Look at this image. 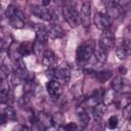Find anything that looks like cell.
Listing matches in <instances>:
<instances>
[{
	"label": "cell",
	"mask_w": 131,
	"mask_h": 131,
	"mask_svg": "<svg viewBox=\"0 0 131 131\" xmlns=\"http://www.w3.org/2000/svg\"><path fill=\"white\" fill-rule=\"evenodd\" d=\"M80 15V21L81 24L85 27L88 28L90 27L91 20H90V15H91V3L89 1H84L81 5V9L79 12Z\"/></svg>",
	"instance_id": "obj_7"
},
{
	"label": "cell",
	"mask_w": 131,
	"mask_h": 131,
	"mask_svg": "<svg viewBox=\"0 0 131 131\" xmlns=\"http://www.w3.org/2000/svg\"><path fill=\"white\" fill-rule=\"evenodd\" d=\"M62 129L63 131H77L78 129V126L76 123L74 122H70V123H67L62 126Z\"/></svg>",
	"instance_id": "obj_31"
},
{
	"label": "cell",
	"mask_w": 131,
	"mask_h": 131,
	"mask_svg": "<svg viewBox=\"0 0 131 131\" xmlns=\"http://www.w3.org/2000/svg\"><path fill=\"white\" fill-rule=\"evenodd\" d=\"M118 125H119L118 117L112 116V117L108 118V120H107V127H108V129L114 130V129H116V128L118 127Z\"/></svg>",
	"instance_id": "obj_29"
},
{
	"label": "cell",
	"mask_w": 131,
	"mask_h": 131,
	"mask_svg": "<svg viewBox=\"0 0 131 131\" xmlns=\"http://www.w3.org/2000/svg\"><path fill=\"white\" fill-rule=\"evenodd\" d=\"M130 51H131V39L123 38L116 49V54H117L118 58L121 60L125 59Z\"/></svg>",
	"instance_id": "obj_9"
},
{
	"label": "cell",
	"mask_w": 131,
	"mask_h": 131,
	"mask_svg": "<svg viewBox=\"0 0 131 131\" xmlns=\"http://www.w3.org/2000/svg\"><path fill=\"white\" fill-rule=\"evenodd\" d=\"M77 114H78V120H79L81 129L86 128V127L89 125V122H90V117H89V115L85 112V110H84L82 106H80V107L77 110Z\"/></svg>",
	"instance_id": "obj_19"
},
{
	"label": "cell",
	"mask_w": 131,
	"mask_h": 131,
	"mask_svg": "<svg viewBox=\"0 0 131 131\" xmlns=\"http://www.w3.org/2000/svg\"><path fill=\"white\" fill-rule=\"evenodd\" d=\"M31 12L37 16L38 18H41L45 21H50L53 17V13L49 8H46L42 5H32L31 6Z\"/></svg>",
	"instance_id": "obj_5"
},
{
	"label": "cell",
	"mask_w": 131,
	"mask_h": 131,
	"mask_svg": "<svg viewBox=\"0 0 131 131\" xmlns=\"http://www.w3.org/2000/svg\"><path fill=\"white\" fill-rule=\"evenodd\" d=\"M37 117H38V122H39L45 129L50 128V127L53 126L52 116H49L48 114L41 112V113H39V114L37 115Z\"/></svg>",
	"instance_id": "obj_20"
},
{
	"label": "cell",
	"mask_w": 131,
	"mask_h": 131,
	"mask_svg": "<svg viewBox=\"0 0 131 131\" xmlns=\"http://www.w3.org/2000/svg\"><path fill=\"white\" fill-rule=\"evenodd\" d=\"M10 69L6 66V64H2L1 66V70H0V77H1V81H5L6 78H8L10 76Z\"/></svg>",
	"instance_id": "obj_28"
},
{
	"label": "cell",
	"mask_w": 131,
	"mask_h": 131,
	"mask_svg": "<svg viewBox=\"0 0 131 131\" xmlns=\"http://www.w3.org/2000/svg\"><path fill=\"white\" fill-rule=\"evenodd\" d=\"M3 114L6 116L8 121H15L16 120V113H15L14 108L11 107V106H6L4 108V113Z\"/></svg>",
	"instance_id": "obj_27"
},
{
	"label": "cell",
	"mask_w": 131,
	"mask_h": 131,
	"mask_svg": "<svg viewBox=\"0 0 131 131\" xmlns=\"http://www.w3.org/2000/svg\"><path fill=\"white\" fill-rule=\"evenodd\" d=\"M17 51H18V53L21 56H28V55H30L32 53V51H33V43H31V42H23L18 46Z\"/></svg>",
	"instance_id": "obj_23"
},
{
	"label": "cell",
	"mask_w": 131,
	"mask_h": 131,
	"mask_svg": "<svg viewBox=\"0 0 131 131\" xmlns=\"http://www.w3.org/2000/svg\"><path fill=\"white\" fill-rule=\"evenodd\" d=\"M114 103L116 104L117 108L123 110L128 104L131 103V92H125V93H119L118 96H116Z\"/></svg>",
	"instance_id": "obj_13"
},
{
	"label": "cell",
	"mask_w": 131,
	"mask_h": 131,
	"mask_svg": "<svg viewBox=\"0 0 131 131\" xmlns=\"http://www.w3.org/2000/svg\"><path fill=\"white\" fill-rule=\"evenodd\" d=\"M113 76V72L111 70H102L99 72H95L94 77L96 78V80L100 83H104L106 81H108Z\"/></svg>",
	"instance_id": "obj_22"
},
{
	"label": "cell",
	"mask_w": 131,
	"mask_h": 131,
	"mask_svg": "<svg viewBox=\"0 0 131 131\" xmlns=\"http://www.w3.org/2000/svg\"><path fill=\"white\" fill-rule=\"evenodd\" d=\"M7 121H8V120H7L6 116H5L4 114H2V115H1V124H3V125H4V124H5Z\"/></svg>",
	"instance_id": "obj_35"
},
{
	"label": "cell",
	"mask_w": 131,
	"mask_h": 131,
	"mask_svg": "<svg viewBox=\"0 0 131 131\" xmlns=\"http://www.w3.org/2000/svg\"><path fill=\"white\" fill-rule=\"evenodd\" d=\"M62 15H63V18L66 19V21L72 28L78 27L81 23L79 12L75 8V6H73L72 4H66L62 7Z\"/></svg>",
	"instance_id": "obj_3"
},
{
	"label": "cell",
	"mask_w": 131,
	"mask_h": 131,
	"mask_svg": "<svg viewBox=\"0 0 131 131\" xmlns=\"http://www.w3.org/2000/svg\"><path fill=\"white\" fill-rule=\"evenodd\" d=\"M12 42H13V39H12L11 35H9V34L4 35L2 37V39H1V48H2V51H5L8 48H10Z\"/></svg>",
	"instance_id": "obj_26"
},
{
	"label": "cell",
	"mask_w": 131,
	"mask_h": 131,
	"mask_svg": "<svg viewBox=\"0 0 131 131\" xmlns=\"http://www.w3.org/2000/svg\"><path fill=\"white\" fill-rule=\"evenodd\" d=\"M98 43H99L105 50L112 49V48L115 46V44H116V37H115L114 32H113L112 30L102 31Z\"/></svg>",
	"instance_id": "obj_6"
},
{
	"label": "cell",
	"mask_w": 131,
	"mask_h": 131,
	"mask_svg": "<svg viewBox=\"0 0 131 131\" xmlns=\"http://www.w3.org/2000/svg\"><path fill=\"white\" fill-rule=\"evenodd\" d=\"M123 117L127 120H131V103L123 108Z\"/></svg>",
	"instance_id": "obj_32"
},
{
	"label": "cell",
	"mask_w": 131,
	"mask_h": 131,
	"mask_svg": "<svg viewBox=\"0 0 131 131\" xmlns=\"http://www.w3.org/2000/svg\"><path fill=\"white\" fill-rule=\"evenodd\" d=\"M9 90H10L9 83L6 81H2L1 87H0V101H1V103H5L8 101Z\"/></svg>",
	"instance_id": "obj_21"
},
{
	"label": "cell",
	"mask_w": 131,
	"mask_h": 131,
	"mask_svg": "<svg viewBox=\"0 0 131 131\" xmlns=\"http://www.w3.org/2000/svg\"><path fill=\"white\" fill-rule=\"evenodd\" d=\"M13 131H33L29 126L27 125H19L17 128H15Z\"/></svg>",
	"instance_id": "obj_33"
},
{
	"label": "cell",
	"mask_w": 131,
	"mask_h": 131,
	"mask_svg": "<svg viewBox=\"0 0 131 131\" xmlns=\"http://www.w3.org/2000/svg\"><path fill=\"white\" fill-rule=\"evenodd\" d=\"M46 90L49 95L53 97H58L62 93V85L56 80H49L46 83Z\"/></svg>",
	"instance_id": "obj_12"
},
{
	"label": "cell",
	"mask_w": 131,
	"mask_h": 131,
	"mask_svg": "<svg viewBox=\"0 0 131 131\" xmlns=\"http://www.w3.org/2000/svg\"><path fill=\"white\" fill-rule=\"evenodd\" d=\"M46 73L50 80H56L61 85L67 84L71 79V68L68 64H61L57 68H49Z\"/></svg>",
	"instance_id": "obj_1"
},
{
	"label": "cell",
	"mask_w": 131,
	"mask_h": 131,
	"mask_svg": "<svg viewBox=\"0 0 131 131\" xmlns=\"http://www.w3.org/2000/svg\"><path fill=\"white\" fill-rule=\"evenodd\" d=\"M47 31H48V36L51 39H58L63 37L64 35L63 29L57 24H50L47 27Z\"/></svg>",
	"instance_id": "obj_15"
},
{
	"label": "cell",
	"mask_w": 131,
	"mask_h": 131,
	"mask_svg": "<svg viewBox=\"0 0 131 131\" xmlns=\"http://www.w3.org/2000/svg\"><path fill=\"white\" fill-rule=\"evenodd\" d=\"M25 19H26L25 13L18 7H16L14 14L8 17V23H9V26L14 29H21L25 26Z\"/></svg>",
	"instance_id": "obj_8"
},
{
	"label": "cell",
	"mask_w": 131,
	"mask_h": 131,
	"mask_svg": "<svg viewBox=\"0 0 131 131\" xmlns=\"http://www.w3.org/2000/svg\"><path fill=\"white\" fill-rule=\"evenodd\" d=\"M115 98H116V92L113 90V89H108L105 91L104 93V96H103V103L108 105L111 103H114L115 101Z\"/></svg>",
	"instance_id": "obj_25"
},
{
	"label": "cell",
	"mask_w": 131,
	"mask_h": 131,
	"mask_svg": "<svg viewBox=\"0 0 131 131\" xmlns=\"http://www.w3.org/2000/svg\"><path fill=\"white\" fill-rule=\"evenodd\" d=\"M129 131H131V130H129Z\"/></svg>",
	"instance_id": "obj_38"
},
{
	"label": "cell",
	"mask_w": 131,
	"mask_h": 131,
	"mask_svg": "<svg viewBox=\"0 0 131 131\" xmlns=\"http://www.w3.org/2000/svg\"><path fill=\"white\" fill-rule=\"evenodd\" d=\"M93 21H94V25L96 26V28H98L101 31L111 30V27H112V18L106 13H103V12H100V11L96 12L94 14Z\"/></svg>",
	"instance_id": "obj_4"
},
{
	"label": "cell",
	"mask_w": 131,
	"mask_h": 131,
	"mask_svg": "<svg viewBox=\"0 0 131 131\" xmlns=\"http://www.w3.org/2000/svg\"><path fill=\"white\" fill-rule=\"evenodd\" d=\"M52 121H53V126H55V127L61 126V124H62V117H61V115L58 114V113L54 114L52 116Z\"/></svg>",
	"instance_id": "obj_30"
},
{
	"label": "cell",
	"mask_w": 131,
	"mask_h": 131,
	"mask_svg": "<svg viewBox=\"0 0 131 131\" xmlns=\"http://www.w3.org/2000/svg\"><path fill=\"white\" fill-rule=\"evenodd\" d=\"M34 30H35V33H36V40L40 41V42H43V43H46L49 36H48V31H47V28L41 24H36L34 26Z\"/></svg>",
	"instance_id": "obj_14"
},
{
	"label": "cell",
	"mask_w": 131,
	"mask_h": 131,
	"mask_svg": "<svg viewBox=\"0 0 131 131\" xmlns=\"http://www.w3.org/2000/svg\"><path fill=\"white\" fill-rule=\"evenodd\" d=\"M106 110H107V105L104 104L103 102H99V103L95 104L93 110H92V114H93V117H94L95 121L101 120L102 117L105 115Z\"/></svg>",
	"instance_id": "obj_17"
},
{
	"label": "cell",
	"mask_w": 131,
	"mask_h": 131,
	"mask_svg": "<svg viewBox=\"0 0 131 131\" xmlns=\"http://www.w3.org/2000/svg\"><path fill=\"white\" fill-rule=\"evenodd\" d=\"M55 54L51 49H46L45 52L42 55V63L48 68H52V66L55 63Z\"/></svg>",
	"instance_id": "obj_18"
},
{
	"label": "cell",
	"mask_w": 131,
	"mask_h": 131,
	"mask_svg": "<svg viewBox=\"0 0 131 131\" xmlns=\"http://www.w3.org/2000/svg\"><path fill=\"white\" fill-rule=\"evenodd\" d=\"M112 89L116 92V93H125V92H130V86L128 84V82L126 80H124L121 76L115 77L112 81L111 84Z\"/></svg>",
	"instance_id": "obj_11"
},
{
	"label": "cell",
	"mask_w": 131,
	"mask_h": 131,
	"mask_svg": "<svg viewBox=\"0 0 131 131\" xmlns=\"http://www.w3.org/2000/svg\"><path fill=\"white\" fill-rule=\"evenodd\" d=\"M89 131H94V130H89Z\"/></svg>",
	"instance_id": "obj_37"
},
{
	"label": "cell",
	"mask_w": 131,
	"mask_h": 131,
	"mask_svg": "<svg viewBox=\"0 0 131 131\" xmlns=\"http://www.w3.org/2000/svg\"><path fill=\"white\" fill-rule=\"evenodd\" d=\"M45 50H46L45 49V43L40 42V41L35 39V41L33 42V52L36 54V56L40 57L41 55H43Z\"/></svg>",
	"instance_id": "obj_24"
},
{
	"label": "cell",
	"mask_w": 131,
	"mask_h": 131,
	"mask_svg": "<svg viewBox=\"0 0 131 131\" xmlns=\"http://www.w3.org/2000/svg\"><path fill=\"white\" fill-rule=\"evenodd\" d=\"M93 55L95 56L96 60L98 62H100V63H104L107 60V50H105L99 43L98 44H95Z\"/></svg>",
	"instance_id": "obj_16"
},
{
	"label": "cell",
	"mask_w": 131,
	"mask_h": 131,
	"mask_svg": "<svg viewBox=\"0 0 131 131\" xmlns=\"http://www.w3.org/2000/svg\"><path fill=\"white\" fill-rule=\"evenodd\" d=\"M119 73L124 76V75H126V73H127V69H126L124 66H121V67L119 68Z\"/></svg>",
	"instance_id": "obj_34"
},
{
	"label": "cell",
	"mask_w": 131,
	"mask_h": 131,
	"mask_svg": "<svg viewBox=\"0 0 131 131\" xmlns=\"http://www.w3.org/2000/svg\"><path fill=\"white\" fill-rule=\"evenodd\" d=\"M95 44L96 43L93 40H86L82 44H80L78 46L77 52H76L77 61L80 63H83V62H86L87 60H89L91 55L93 54Z\"/></svg>",
	"instance_id": "obj_2"
},
{
	"label": "cell",
	"mask_w": 131,
	"mask_h": 131,
	"mask_svg": "<svg viewBox=\"0 0 131 131\" xmlns=\"http://www.w3.org/2000/svg\"><path fill=\"white\" fill-rule=\"evenodd\" d=\"M105 9H106V14L112 18H118L122 15L123 12V7L120 5L117 1H106L105 2Z\"/></svg>",
	"instance_id": "obj_10"
},
{
	"label": "cell",
	"mask_w": 131,
	"mask_h": 131,
	"mask_svg": "<svg viewBox=\"0 0 131 131\" xmlns=\"http://www.w3.org/2000/svg\"><path fill=\"white\" fill-rule=\"evenodd\" d=\"M49 4H50V0H44V1L41 2V5L44 6V7H46V6L49 5Z\"/></svg>",
	"instance_id": "obj_36"
}]
</instances>
